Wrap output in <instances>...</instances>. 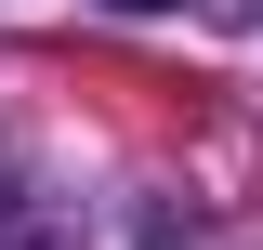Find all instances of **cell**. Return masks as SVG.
I'll return each mask as SVG.
<instances>
[{
  "instance_id": "6da1fadb",
  "label": "cell",
  "mask_w": 263,
  "mask_h": 250,
  "mask_svg": "<svg viewBox=\"0 0 263 250\" xmlns=\"http://www.w3.org/2000/svg\"><path fill=\"white\" fill-rule=\"evenodd\" d=\"M0 250H79V224H66L27 171H0Z\"/></svg>"
},
{
  "instance_id": "7a4b0ae2",
  "label": "cell",
  "mask_w": 263,
  "mask_h": 250,
  "mask_svg": "<svg viewBox=\"0 0 263 250\" xmlns=\"http://www.w3.org/2000/svg\"><path fill=\"white\" fill-rule=\"evenodd\" d=\"M119 13H158V0H119Z\"/></svg>"
}]
</instances>
